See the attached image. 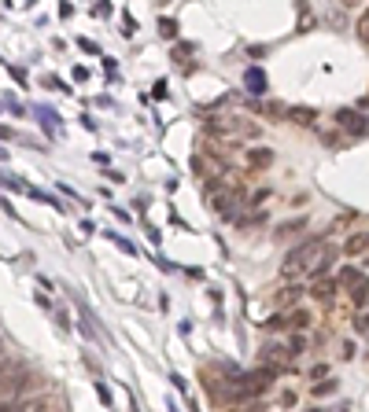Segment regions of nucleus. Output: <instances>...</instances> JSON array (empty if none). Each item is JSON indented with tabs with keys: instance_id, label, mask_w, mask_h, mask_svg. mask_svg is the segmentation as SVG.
I'll use <instances>...</instances> for the list:
<instances>
[{
	"instance_id": "f257e3e1",
	"label": "nucleus",
	"mask_w": 369,
	"mask_h": 412,
	"mask_svg": "<svg viewBox=\"0 0 369 412\" xmlns=\"http://www.w3.org/2000/svg\"><path fill=\"white\" fill-rule=\"evenodd\" d=\"M325 254H329V243L322 236H310V239H303L299 246L288 251V258H284L281 269H284L288 280H296L303 273H317V269H322V261H325Z\"/></svg>"
},
{
	"instance_id": "f03ea898",
	"label": "nucleus",
	"mask_w": 369,
	"mask_h": 412,
	"mask_svg": "<svg viewBox=\"0 0 369 412\" xmlns=\"http://www.w3.org/2000/svg\"><path fill=\"white\" fill-rule=\"evenodd\" d=\"M30 383L26 361H0V401L11 398V394H23Z\"/></svg>"
},
{
	"instance_id": "7ed1b4c3",
	"label": "nucleus",
	"mask_w": 369,
	"mask_h": 412,
	"mask_svg": "<svg viewBox=\"0 0 369 412\" xmlns=\"http://www.w3.org/2000/svg\"><path fill=\"white\" fill-rule=\"evenodd\" d=\"M340 287H344V294H347L351 309H369V276H365L362 269H344Z\"/></svg>"
},
{
	"instance_id": "20e7f679",
	"label": "nucleus",
	"mask_w": 369,
	"mask_h": 412,
	"mask_svg": "<svg viewBox=\"0 0 369 412\" xmlns=\"http://www.w3.org/2000/svg\"><path fill=\"white\" fill-rule=\"evenodd\" d=\"M262 368H270V372H277V375H284V372H292L296 368V350L292 346H277V342H270V346H262Z\"/></svg>"
},
{
	"instance_id": "39448f33",
	"label": "nucleus",
	"mask_w": 369,
	"mask_h": 412,
	"mask_svg": "<svg viewBox=\"0 0 369 412\" xmlns=\"http://www.w3.org/2000/svg\"><path fill=\"white\" fill-rule=\"evenodd\" d=\"M274 379H277V372H270V368H255L248 375H240L236 379L240 398H259V394H266L270 387H274Z\"/></svg>"
},
{
	"instance_id": "423d86ee",
	"label": "nucleus",
	"mask_w": 369,
	"mask_h": 412,
	"mask_svg": "<svg viewBox=\"0 0 369 412\" xmlns=\"http://www.w3.org/2000/svg\"><path fill=\"white\" fill-rule=\"evenodd\" d=\"M207 129H211L214 137H255L259 133V125L248 122V118H211Z\"/></svg>"
},
{
	"instance_id": "0eeeda50",
	"label": "nucleus",
	"mask_w": 369,
	"mask_h": 412,
	"mask_svg": "<svg viewBox=\"0 0 369 412\" xmlns=\"http://www.w3.org/2000/svg\"><path fill=\"white\" fill-rule=\"evenodd\" d=\"M336 125L344 129V133H355V137H362L365 129H369V122H365V114H358V111H351V107H344V111H336Z\"/></svg>"
},
{
	"instance_id": "6e6552de",
	"label": "nucleus",
	"mask_w": 369,
	"mask_h": 412,
	"mask_svg": "<svg viewBox=\"0 0 369 412\" xmlns=\"http://www.w3.org/2000/svg\"><path fill=\"white\" fill-rule=\"evenodd\" d=\"M19 412H63V398H56V394H41V398L26 401Z\"/></svg>"
},
{
	"instance_id": "1a4fd4ad",
	"label": "nucleus",
	"mask_w": 369,
	"mask_h": 412,
	"mask_svg": "<svg viewBox=\"0 0 369 412\" xmlns=\"http://www.w3.org/2000/svg\"><path fill=\"white\" fill-rule=\"evenodd\" d=\"M299 299H303V287H299V284H296V287L288 284V287L274 291V306H277V309H296V302H299Z\"/></svg>"
},
{
	"instance_id": "9d476101",
	"label": "nucleus",
	"mask_w": 369,
	"mask_h": 412,
	"mask_svg": "<svg viewBox=\"0 0 369 412\" xmlns=\"http://www.w3.org/2000/svg\"><path fill=\"white\" fill-rule=\"evenodd\" d=\"M310 294L322 306H332V299H336V280H317V284L310 287Z\"/></svg>"
},
{
	"instance_id": "9b49d317",
	"label": "nucleus",
	"mask_w": 369,
	"mask_h": 412,
	"mask_svg": "<svg viewBox=\"0 0 369 412\" xmlns=\"http://www.w3.org/2000/svg\"><path fill=\"white\" fill-rule=\"evenodd\" d=\"M244 162H248L251 170H262V166L274 162V151H270V147H251V151L244 155Z\"/></svg>"
},
{
	"instance_id": "f8f14e48",
	"label": "nucleus",
	"mask_w": 369,
	"mask_h": 412,
	"mask_svg": "<svg viewBox=\"0 0 369 412\" xmlns=\"http://www.w3.org/2000/svg\"><path fill=\"white\" fill-rule=\"evenodd\" d=\"M344 251H347L351 258H358V254H365V251H369V232H355V236H347V243H344Z\"/></svg>"
},
{
	"instance_id": "ddd939ff",
	"label": "nucleus",
	"mask_w": 369,
	"mask_h": 412,
	"mask_svg": "<svg viewBox=\"0 0 369 412\" xmlns=\"http://www.w3.org/2000/svg\"><path fill=\"white\" fill-rule=\"evenodd\" d=\"M314 324V317H310V313L307 309H288V327H299V332H303V327H310Z\"/></svg>"
},
{
	"instance_id": "4468645a",
	"label": "nucleus",
	"mask_w": 369,
	"mask_h": 412,
	"mask_svg": "<svg viewBox=\"0 0 369 412\" xmlns=\"http://www.w3.org/2000/svg\"><path fill=\"white\" fill-rule=\"evenodd\" d=\"M288 118H292L296 125H314V118H317V114H314L310 107H292V111H288Z\"/></svg>"
},
{
	"instance_id": "2eb2a0df",
	"label": "nucleus",
	"mask_w": 369,
	"mask_h": 412,
	"mask_svg": "<svg viewBox=\"0 0 369 412\" xmlns=\"http://www.w3.org/2000/svg\"><path fill=\"white\" fill-rule=\"evenodd\" d=\"M244 85H248L251 92H266V74H262V70H248V74H244Z\"/></svg>"
},
{
	"instance_id": "dca6fc26",
	"label": "nucleus",
	"mask_w": 369,
	"mask_h": 412,
	"mask_svg": "<svg viewBox=\"0 0 369 412\" xmlns=\"http://www.w3.org/2000/svg\"><path fill=\"white\" fill-rule=\"evenodd\" d=\"M358 41H362V44H369V11H362V15H358Z\"/></svg>"
},
{
	"instance_id": "f3484780",
	"label": "nucleus",
	"mask_w": 369,
	"mask_h": 412,
	"mask_svg": "<svg viewBox=\"0 0 369 412\" xmlns=\"http://www.w3.org/2000/svg\"><path fill=\"white\" fill-rule=\"evenodd\" d=\"M299 228H303V218L284 221V225H277V236H292V232H299Z\"/></svg>"
},
{
	"instance_id": "a211bd4d",
	"label": "nucleus",
	"mask_w": 369,
	"mask_h": 412,
	"mask_svg": "<svg viewBox=\"0 0 369 412\" xmlns=\"http://www.w3.org/2000/svg\"><path fill=\"white\" fill-rule=\"evenodd\" d=\"M159 34H163V37H174V34H178V26H174L170 19H163V23H159Z\"/></svg>"
},
{
	"instance_id": "6ab92c4d",
	"label": "nucleus",
	"mask_w": 369,
	"mask_h": 412,
	"mask_svg": "<svg viewBox=\"0 0 369 412\" xmlns=\"http://www.w3.org/2000/svg\"><path fill=\"white\" fill-rule=\"evenodd\" d=\"M336 390V383H332V379H325V383H317L314 387V394H317V398H322V394H332Z\"/></svg>"
},
{
	"instance_id": "aec40b11",
	"label": "nucleus",
	"mask_w": 369,
	"mask_h": 412,
	"mask_svg": "<svg viewBox=\"0 0 369 412\" xmlns=\"http://www.w3.org/2000/svg\"><path fill=\"white\" fill-rule=\"evenodd\" d=\"M0 412H19L15 405H8V401H0Z\"/></svg>"
},
{
	"instance_id": "412c9836",
	"label": "nucleus",
	"mask_w": 369,
	"mask_h": 412,
	"mask_svg": "<svg viewBox=\"0 0 369 412\" xmlns=\"http://www.w3.org/2000/svg\"><path fill=\"white\" fill-rule=\"evenodd\" d=\"M0 137H4V140H8V137H11V129H8V125H0Z\"/></svg>"
},
{
	"instance_id": "4be33fe9",
	"label": "nucleus",
	"mask_w": 369,
	"mask_h": 412,
	"mask_svg": "<svg viewBox=\"0 0 369 412\" xmlns=\"http://www.w3.org/2000/svg\"><path fill=\"white\" fill-rule=\"evenodd\" d=\"M340 4H344V8H351V4H355V0H340Z\"/></svg>"
}]
</instances>
